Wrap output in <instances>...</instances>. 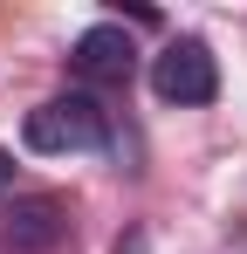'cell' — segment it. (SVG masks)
Segmentation results:
<instances>
[{
    "label": "cell",
    "instance_id": "1",
    "mask_svg": "<svg viewBox=\"0 0 247 254\" xmlns=\"http://www.w3.org/2000/svg\"><path fill=\"white\" fill-rule=\"evenodd\" d=\"M21 137H28V151H48V158H62V151H110V110L96 96L69 89V96L35 103Z\"/></svg>",
    "mask_w": 247,
    "mask_h": 254
},
{
    "label": "cell",
    "instance_id": "4",
    "mask_svg": "<svg viewBox=\"0 0 247 254\" xmlns=\"http://www.w3.org/2000/svg\"><path fill=\"white\" fill-rule=\"evenodd\" d=\"M69 69L89 76V83H130L137 48H130V35H124V21H96V28H82L76 42H69Z\"/></svg>",
    "mask_w": 247,
    "mask_h": 254
},
{
    "label": "cell",
    "instance_id": "3",
    "mask_svg": "<svg viewBox=\"0 0 247 254\" xmlns=\"http://www.w3.org/2000/svg\"><path fill=\"white\" fill-rule=\"evenodd\" d=\"M62 234H69V206L55 192H21L0 213V248L7 254H55Z\"/></svg>",
    "mask_w": 247,
    "mask_h": 254
},
{
    "label": "cell",
    "instance_id": "6",
    "mask_svg": "<svg viewBox=\"0 0 247 254\" xmlns=\"http://www.w3.org/2000/svg\"><path fill=\"white\" fill-rule=\"evenodd\" d=\"M7 179H14V158H7V151H0V192H7Z\"/></svg>",
    "mask_w": 247,
    "mask_h": 254
},
{
    "label": "cell",
    "instance_id": "5",
    "mask_svg": "<svg viewBox=\"0 0 247 254\" xmlns=\"http://www.w3.org/2000/svg\"><path fill=\"white\" fill-rule=\"evenodd\" d=\"M110 254H144V234H124V241H117Z\"/></svg>",
    "mask_w": 247,
    "mask_h": 254
},
{
    "label": "cell",
    "instance_id": "2",
    "mask_svg": "<svg viewBox=\"0 0 247 254\" xmlns=\"http://www.w3.org/2000/svg\"><path fill=\"white\" fill-rule=\"evenodd\" d=\"M151 89H158L165 103H179V110L213 103V96H220V62H213V48H206L199 35H179L172 48H158V62H151Z\"/></svg>",
    "mask_w": 247,
    "mask_h": 254
}]
</instances>
